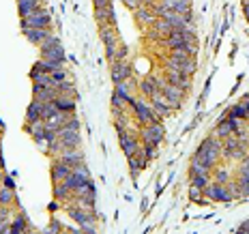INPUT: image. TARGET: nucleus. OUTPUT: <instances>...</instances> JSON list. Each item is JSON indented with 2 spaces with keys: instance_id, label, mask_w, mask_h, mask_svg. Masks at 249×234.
I'll list each match as a JSON object with an SVG mask.
<instances>
[{
  "instance_id": "obj_1",
  "label": "nucleus",
  "mask_w": 249,
  "mask_h": 234,
  "mask_svg": "<svg viewBox=\"0 0 249 234\" xmlns=\"http://www.w3.org/2000/svg\"><path fill=\"white\" fill-rule=\"evenodd\" d=\"M221 148H224V140H219L217 136L206 138L204 142L198 146V150L194 153V161L206 165V168L215 170L217 168V161L221 157Z\"/></svg>"
},
{
  "instance_id": "obj_2",
  "label": "nucleus",
  "mask_w": 249,
  "mask_h": 234,
  "mask_svg": "<svg viewBox=\"0 0 249 234\" xmlns=\"http://www.w3.org/2000/svg\"><path fill=\"white\" fill-rule=\"evenodd\" d=\"M67 215L82 228V232H86V234L97 232V219H95V211L92 209H86V206H80V204H71L69 209H67Z\"/></svg>"
},
{
  "instance_id": "obj_3",
  "label": "nucleus",
  "mask_w": 249,
  "mask_h": 234,
  "mask_svg": "<svg viewBox=\"0 0 249 234\" xmlns=\"http://www.w3.org/2000/svg\"><path fill=\"white\" fill-rule=\"evenodd\" d=\"M163 121H155L150 125H144L140 127V142L142 144H150V146H157L163 142V136H165V129H163Z\"/></svg>"
},
{
  "instance_id": "obj_4",
  "label": "nucleus",
  "mask_w": 249,
  "mask_h": 234,
  "mask_svg": "<svg viewBox=\"0 0 249 234\" xmlns=\"http://www.w3.org/2000/svg\"><path fill=\"white\" fill-rule=\"evenodd\" d=\"M22 30L26 28H52V15L45 7H39L35 13H30L28 18H22Z\"/></svg>"
},
{
  "instance_id": "obj_5",
  "label": "nucleus",
  "mask_w": 249,
  "mask_h": 234,
  "mask_svg": "<svg viewBox=\"0 0 249 234\" xmlns=\"http://www.w3.org/2000/svg\"><path fill=\"white\" fill-rule=\"evenodd\" d=\"M221 157L241 161V159H245V157H247V146H245V144H243L236 136H230V138H226V140H224Z\"/></svg>"
},
{
  "instance_id": "obj_6",
  "label": "nucleus",
  "mask_w": 249,
  "mask_h": 234,
  "mask_svg": "<svg viewBox=\"0 0 249 234\" xmlns=\"http://www.w3.org/2000/svg\"><path fill=\"white\" fill-rule=\"evenodd\" d=\"M131 110H133V116H136V121L140 125H150V123L157 121V116H155L153 110H150V103L144 101V99H133Z\"/></svg>"
},
{
  "instance_id": "obj_7",
  "label": "nucleus",
  "mask_w": 249,
  "mask_h": 234,
  "mask_svg": "<svg viewBox=\"0 0 249 234\" xmlns=\"http://www.w3.org/2000/svg\"><path fill=\"white\" fill-rule=\"evenodd\" d=\"M202 194L209 198L211 202H232V200H234V198H232V194L228 191V187L215 183V180L206 185L204 189H202Z\"/></svg>"
},
{
  "instance_id": "obj_8",
  "label": "nucleus",
  "mask_w": 249,
  "mask_h": 234,
  "mask_svg": "<svg viewBox=\"0 0 249 234\" xmlns=\"http://www.w3.org/2000/svg\"><path fill=\"white\" fill-rule=\"evenodd\" d=\"M161 97L168 101V106L172 108V110H180L183 108V97H185V92L180 90L178 86H174V84H165L161 86Z\"/></svg>"
},
{
  "instance_id": "obj_9",
  "label": "nucleus",
  "mask_w": 249,
  "mask_h": 234,
  "mask_svg": "<svg viewBox=\"0 0 249 234\" xmlns=\"http://www.w3.org/2000/svg\"><path fill=\"white\" fill-rule=\"evenodd\" d=\"M148 103H150V110H153V114L157 116V121H165V118L170 116L174 110L168 106V101L161 97V92H157L155 97H150L148 99Z\"/></svg>"
},
{
  "instance_id": "obj_10",
  "label": "nucleus",
  "mask_w": 249,
  "mask_h": 234,
  "mask_svg": "<svg viewBox=\"0 0 249 234\" xmlns=\"http://www.w3.org/2000/svg\"><path fill=\"white\" fill-rule=\"evenodd\" d=\"M118 140H121V148L124 153V157H131V155H136L140 148H142V144H140V136L138 133H123V136H118Z\"/></svg>"
},
{
  "instance_id": "obj_11",
  "label": "nucleus",
  "mask_w": 249,
  "mask_h": 234,
  "mask_svg": "<svg viewBox=\"0 0 249 234\" xmlns=\"http://www.w3.org/2000/svg\"><path fill=\"white\" fill-rule=\"evenodd\" d=\"M236 125H238L236 118L224 116V118H221V121H219V125H215V133H213V136H217L219 140H226V138L234 136V131H236Z\"/></svg>"
},
{
  "instance_id": "obj_12",
  "label": "nucleus",
  "mask_w": 249,
  "mask_h": 234,
  "mask_svg": "<svg viewBox=\"0 0 249 234\" xmlns=\"http://www.w3.org/2000/svg\"><path fill=\"white\" fill-rule=\"evenodd\" d=\"M56 157L60 161H65L67 165H71V168H77L80 163H84V153H82V148H62Z\"/></svg>"
},
{
  "instance_id": "obj_13",
  "label": "nucleus",
  "mask_w": 249,
  "mask_h": 234,
  "mask_svg": "<svg viewBox=\"0 0 249 234\" xmlns=\"http://www.w3.org/2000/svg\"><path fill=\"white\" fill-rule=\"evenodd\" d=\"M99 37L106 48H118L121 45V35H118L116 26H99Z\"/></svg>"
},
{
  "instance_id": "obj_14",
  "label": "nucleus",
  "mask_w": 249,
  "mask_h": 234,
  "mask_svg": "<svg viewBox=\"0 0 249 234\" xmlns=\"http://www.w3.org/2000/svg\"><path fill=\"white\" fill-rule=\"evenodd\" d=\"M131 73H133V69H131V65H129L127 60H123V62H112V82H114V84L129 80V77H131Z\"/></svg>"
},
{
  "instance_id": "obj_15",
  "label": "nucleus",
  "mask_w": 249,
  "mask_h": 234,
  "mask_svg": "<svg viewBox=\"0 0 249 234\" xmlns=\"http://www.w3.org/2000/svg\"><path fill=\"white\" fill-rule=\"evenodd\" d=\"M71 172H73V168H71V165H67L65 161H60L58 157H54V161H52V183H60V180H65Z\"/></svg>"
},
{
  "instance_id": "obj_16",
  "label": "nucleus",
  "mask_w": 249,
  "mask_h": 234,
  "mask_svg": "<svg viewBox=\"0 0 249 234\" xmlns=\"http://www.w3.org/2000/svg\"><path fill=\"white\" fill-rule=\"evenodd\" d=\"M58 140L62 144V148H80L82 146V138L77 131H69V129H58Z\"/></svg>"
},
{
  "instance_id": "obj_17",
  "label": "nucleus",
  "mask_w": 249,
  "mask_h": 234,
  "mask_svg": "<svg viewBox=\"0 0 249 234\" xmlns=\"http://www.w3.org/2000/svg\"><path fill=\"white\" fill-rule=\"evenodd\" d=\"M133 18H136V22L142 24V26H153L155 19H157V15L153 13V9H150V7L142 4V7H138L136 11H133Z\"/></svg>"
},
{
  "instance_id": "obj_18",
  "label": "nucleus",
  "mask_w": 249,
  "mask_h": 234,
  "mask_svg": "<svg viewBox=\"0 0 249 234\" xmlns=\"http://www.w3.org/2000/svg\"><path fill=\"white\" fill-rule=\"evenodd\" d=\"M22 33H24V37L28 39L30 43L39 45L52 35V28H26V30H22Z\"/></svg>"
},
{
  "instance_id": "obj_19",
  "label": "nucleus",
  "mask_w": 249,
  "mask_h": 234,
  "mask_svg": "<svg viewBox=\"0 0 249 234\" xmlns=\"http://www.w3.org/2000/svg\"><path fill=\"white\" fill-rule=\"evenodd\" d=\"M163 48L168 50H178V48H185V33L183 30H172L163 41H161Z\"/></svg>"
},
{
  "instance_id": "obj_20",
  "label": "nucleus",
  "mask_w": 249,
  "mask_h": 234,
  "mask_svg": "<svg viewBox=\"0 0 249 234\" xmlns=\"http://www.w3.org/2000/svg\"><path fill=\"white\" fill-rule=\"evenodd\" d=\"M30 230V221L26 219L24 213H15L13 219H11V228H9V232L11 234H24Z\"/></svg>"
},
{
  "instance_id": "obj_21",
  "label": "nucleus",
  "mask_w": 249,
  "mask_h": 234,
  "mask_svg": "<svg viewBox=\"0 0 249 234\" xmlns=\"http://www.w3.org/2000/svg\"><path fill=\"white\" fill-rule=\"evenodd\" d=\"M33 99H37V101H41V103L54 101V99H56V90H54V88H43L39 84H33Z\"/></svg>"
},
{
  "instance_id": "obj_22",
  "label": "nucleus",
  "mask_w": 249,
  "mask_h": 234,
  "mask_svg": "<svg viewBox=\"0 0 249 234\" xmlns=\"http://www.w3.org/2000/svg\"><path fill=\"white\" fill-rule=\"evenodd\" d=\"M41 110H43V103L37 101V99H33V101H30V106L26 108V123L43 121V118H41Z\"/></svg>"
},
{
  "instance_id": "obj_23",
  "label": "nucleus",
  "mask_w": 249,
  "mask_h": 234,
  "mask_svg": "<svg viewBox=\"0 0 249 234\" xmlns=\"http://www.w3.org/2000/svg\"><path fill=\"white\" fill-rule=\"evenodd\" d=\"M39 7H43V2H39V0H18L19 18H28V15L35 13Z\"/></svg>"
},
{
  "instance_id": "obj_24",
  "label": "nucleus",
  "mask_w": 249,
  "mask_h": 234,
  "mask_svg": "<svg viewBox=\"0 0 249 234\" xmlns=\"http://www.w3.org/2000/svg\"><path fill=\"white\" fill-rule=\"evenodd\" d=\"M71 196H73V189H71V187L67 185L65 180H60V183H54V198L58 202H69Z\"/></svg>"
},
{
  "instance_id": "obj_25",
  "label": "nucleus",
  "mask_w": 249,
  "mask_h": 234,
  "mask_svg": "<svg viewBox=\"0 0 249 234\" xmlns=\"http://www.w3.org/2000/svg\"><path fill=\"white\" fill-rule=\"evenodd\" d=\"M41 58L58 62V65H65V52H62V45H56V48H52V50L41 52Z\"/></svg>"
},
{
  "instance_id": "obj_26",
  "label": "nucleus",
  "mask_w": 249,
  "mask_h": 234,
  "mask_svg": "<svg viewBox=\"0 0 249 234\" xmlns=\"http://www.w3.org/2000/svg\"><path fill=\"white\" fill-rule=\"evenodd\" d=\"M54 106L58 108L60 112L73 114V110H75V99H73V97H65V95H60V97H56V99H54Z\"/></svg>"
},
{
  "instance_id": "obj_27",
  "label": "nucleus",
  "mask_w": 249,
  "mask_h": 234,
  "mask_svg": "<svg viewBox=\"0 0 249 234\" xmlns=\"http://www.w3.org/2000/svg\"><path fill=\"white\" fill-rule=\"evenodd\" d=\"M54 90H56V97H60V95H65V97H73L75 99V86L71 84V82H58V84L54 86Z\"/></svg>"
},
{
  "instance_id": "obj_28",
  "label": "nucleus",
  "mask_w": 249,
  "mask_h": 234,
  "mask_svg": "<svg viewBox=\"0 0 249 234\" xmlns=\"http://www.w3.org/2000/svg\"><path fill=\"white\" fill-rule=\"evenodd\" d=\"M30 80H33V84H39L43 88H54L56 86L50 73H30Z\"/></svg>"
},
{
  "instance_id": "obj_29",
  "label": "nucleus",
  "mask_w": 249,
  "mask_h": 234,
  "mask_svg": "<svg viewBox=\"0 0 249 234\" xmlns=\"http://www.w3.org/2000/svg\"><path fill=\"white\" fill-rule=\"evenodd\" d=\"M153 28L157 30V33L161 35L163 39L168 37V35H170V33H172V30H174V28H172V24H170V22H168V19H165V18H157V19H155Z\"/></svg>"
},
{
  "instance_id": "obj_30",
  "label": "nucleus",
  "mask_w": 249,
  "mask_h": 234,
  "mask_svg": "<svg viewBox=\"0 0 249 234\" xmlns=\"http://www.w3.org/2000/svg\"><path fill=\"white\" fill-rule=\"evenodd\" d=\"M0 204H2V206L15 204V194H13V187L0 185Z\"/></svg>"
},
{
  "instance_id": "obj_31",
  "label": "nucleus",
  "mask_w": 249,
  "mask_h": 234,
  "mask_svg": "<svg viewBox=\"0 0 249 234\" xmlns=\"http://www.w3.org/2000/svg\"><path fill=\"white\" fill-rule=\"evenodd\" d=\"M228 116L236 118V121H243V118L249 116V108L243 106V103H238V106H234V108H230V110H228Z\"/></svg>"
},
{
  "instance_id": "obj_32",
  "label": "nucleus",
  "mask_w": 249,
  "mask_h": 234,
  "mask_svg": "<svg viewBox=\"0 0 249 234\" xmlns=\"http://www.w3.org/2000/svg\"><path fill=\"white\" fill-rule=\"evenodd\" d=\"M56 45H60V39L56 37V35H50V37L45 39L43 43H39V54H41V52H45V50H52V48H56Z\"/></svg>"
},
{
  "instance_id": "obj_33",
  "label": "nucleus",
  "mask_w": 249,
  "mask_h": 234,
  "mask_svg": "<svg viewBox=\"0 0 249 234\" xmlns=\"http://www.w3.org/2000/svg\"><path fill=\"white\" fill-rule=\"evenodd\" d=\"M56 112H58V108L54 106V101H48V103H43V110H41V118H43V121H50V118L54 116Z\"/></svg>"
},
{
  "instance_id": "obj_34",
  "label": "nucleus",
  "mask_w": 249,
  "mask_h": 234,
  "mask_svg": "<svg viewBox=\"0 0 249 234\" xmlns=\"http://www.w3.org/2000/svg\"><path fill=\"white\" fill-rule=\"evenodd\" d=\"M189 174H191V176H196V174H206V176H209V174H211V168H206V165H202V163H198V161L191 159Z\"/></svg>"
},
{
  "instance_id": "obj_35",
  "label": "nucleus",
  "mask_w": 249,
  "mask_h": 234,
  "mask_svg": "<svg viewBox=\"0 0 249 234\" xmlns=\"http://www.w3.org/2000/svg\"><path fill=\"white\" fill-rule=\"evenodd\" d=\"M211 183V176H206V174H196V176H191V185H196V187H200V189H204L206 185Z\"/></svg>"
},
{
  "instance_id": "obj_36",
  "label": "nucleus",
  "mask_w": 249,
  "mask_h": 234,
  "mask_svg": "<svg viewBox=\"0 0 249 234\" xmlns=\"http://www.w3.org/2000/svg\"><path fill=\"white\" fill-rule=\"evenodd\" d=\"M142 153H144V157H146V161H150V159L157 157V146H150V144H142Z\"/></svg>"
},
{
  "instance_id": "obj_37",
  "label": "nucleus",
  "mask_w": 249,
  "mask_h": 234,
  "mask_svg": "<svg viewBox=\"0 0 249 234\" xmlns=\"http://www.w3.org/2000/svg\"><path fill=\"white\" fill-rule=\"evenodd\" d=\"M228 180H230V174H228L224 168L217 170V172H215V183H219V185H228Z\"/></svg>"
},
{
  "instance_id": "obj_38",
  "label": "nucleus",
  "mask_w": 249,
  "mask_h": 234,
  "mask_svg": "<svg viewBox=\"0 0 249 234\" xmlns=\"http://www.w3.org/2000/svg\"><path fill=\"white\" fill-rule=\"evenodd\" d=\"M60 129H69V131H80V121H77L73 114H71V118H69V121H67L65 125H62Z\"/></svg>"
},
{
  "instance_id": "obj_39",
  "label": "nucleus",
  "mask_w": 249,
  "mask_h": 234,
  "mask_svg": "<svg viewBox=\"0 0 249 234\" xmlns=\"http://www.w3.org/2000/svg\"><path fill=\"white\" fill-rule=\"evenodd\" d=\"M52 80H54V84H58V82H65L67 80V71H65V67L62 69H56V71H52Z\"/></svg>"
},
{
  "instance_id": "obj_40",
  "label": "nucleus",
  "mask_w": 249,
  "mask_h": 234,
  "mask_svg": "<svg viewBox=\"0 0 249 234\" xmlns=\"http://www.w3.org/2000/svg\"><path fill=\"white\" fill-rule=\"evenodd\" d=\"M54 232H56V234H58V232H62V226H60L58 221H52L50 226H48V228H45V230H43V234H54Z\"/></svg>"
},
{
  "instance_id": "obj_41",
  "label": "nucleus",
  "mask_w": 249,
  "mask_h": 234,
  "mask_svg": "<svg viewBox=\"0 0 249 234\" xmlns=\"http://www.w3.org/2000/svg\"><path fill=\"white\" fill-rule=\"evenodd\" d=\"M189 198H191V200H194V202H198L200 198H202V189H200V187L191 185V189H189Z\"/></svg>"
},
{
  "instance_id": "obj_42",
  "label": "nucleus",
  "mask_w": 249,
  "mask_h": 234,
  "mask_svg": "<svg viewBox=\"0 0 249 234\" xmlns=\"http://www.w3.org/2000/svg\"><path fill=\"white\" fill-rule=\"evenodd\" d=\"M95 2V9H106V7H112V0H92Z\"/></svg>"
},
{
  "instance_id": "obj_43",
  "label": "nucleus",
  "mask_w": 249,
  "mask_h": 234,
  "mask_svg": "<svg viewBox=\"0 0 249 234\" xmlns=\"http://www.w3.org/2000/svg\"><path fill=\"white\" fill-rule=\"evenodd\" d=\"M236 232H245V234H249V219H247V221H243L241 226L236 228Z\"/></svg>"
},
{
  "instance_id": "obj_44",
  "label": "nucleus",
  "mask_w": 249,
  "mask_h": 234,
  "mask_svg": "<svg viewBox=\"0 0 249 234\" xmlns=\"http://www.w3.org/2000/svg\"><path fill=\"white\" fill-rule=\"evenodd\" d=\"M243 13H245V19L249 22V0H243Z\"/></svg>"
},
{
  "instance_id": "obj_45",
  "label": "nucleus",
  "mask_w": 249,
  "mask_h": 234,
  "mask_svg": "<svg viewBox=\"0 0 249 234\" xmlns=\"http://www.w3.org/2000/svg\"><path fill=\"white\" fill-rule=\"evenodd\" d=\"M2 185H7V187H13V180H11V179H9V176H7V174H4V180H2Z\"/></svg>"
},
{
  "instance_id": "obj_46",
  "label": "nucleus",
  "mask_w": 249,
  "mask_h": 234,
  "mask_svg": "<svg viewBox=\"0 0 249 234\" xmlns=\"http://www.w3.org/2000/svg\"><path fill=\"white\" fill-rule=\"evenodd\" d=\"M50 211H58V200L52 202V204H50Z\"/></svg>"
},
{
  "instance_id": "obj_47",
  "label": "nucleus",
  "mask_w": 249,
  "mask_h": 234,
  "mask_svg": "<svg viewBox=\"0 0 249 234\" xmlns=\"http://www.w3.org/2000/svg\"><path fill=\"white\" fill-rule=\"evenodd\" d=\"M241 103H243V106H247V108H249V95L243 97V99H241Z\"/></svg>"
}]
</instances>
